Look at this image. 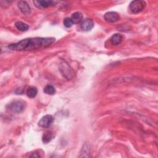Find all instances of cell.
<instances>
[{"instance_id":"cell-1","label":"cell","mask_w":158,"mask_h":158,"mask_svg":"<svg viewBox=\"0 0 158 158\" xmlns=\"http://www.w3.org/2000/svg\"><path fill=\"white\" fill-rule=\"evenodd\" d=\"M55 41V38H30L23 39L16 43L8 46V48L13 51H31L47 48Z\"/></svg>"},{"instance_id":"cell-2","label":"cell","mask_w":158,"mask_h":158,"mask_svg":"<svg viewBox=\"0 0 158 158\" xmlns=\"http://www.w3.org/2000/svg\"><path fill=\"white\" fill-rule=\"evenodd\" d=\"M25 107V103L21 100L14 101L7 106V108L14 113H20Z\"/></svg>"},{"instance_id":"cell-3","label":"cell","mask_w":158,"mask_h":158,"mask_svg":"<svg viewBox=\"0 0 158 158\" xmlns=\"http://www.w3.org/2000/svg\"><path fill=\"white\" fill-rule=\"evenodd\" d=\"M146 2L141 0L133 1L129 5L130 10L133 13H138L142 11L146 6Z\"/></svg>"},{"instance_id":"cell-4","label":"cell","mask_w":158,"mask_h":158,"mask_svg":"<svg viewBox=\"0 0 158 158\" xmlns=\"http://www.w3.org/2000/svg\"><path fill=\"white\" fill-rule=\"evenodd\" d=\"M59 70L61 73L67 79L70 80L73 76V72L70 66L66 62H62L60 64Z\"/></svg>"},{"instance_id":"cell-5","label":"cell","mask_w":158,"mask_h":158,"mask_svg":"<svg viewBox=\"0 0 158 158\" xmlns=\"http://www.w3.org/2000/svg\"><path fill=\"white\" fill-rule=\"evenodd\" d=\"M53 117L51 115H46L43 117L38 122V125L43 128L49 127L53 122Z\"/></svg>"},{"instance_id":"cell-6","label":"cell","mask_w":158,"mask_h":158,"mask_svg":"<svg viewBox=\"0 0 158 158\" xmlns=\"http://www.w3.org/2000/svg\"><path fill=\"white\" fill-rule=\"evenodd\" d=\"M104 18L106 22L113 23L118 21L120 19V17L117 12L112 11L106 12L104 15Z\"/></svg>"},{"instance_id":"cell-7","label":"cell","mask_w":158,"mask_h":158,"mask_svg":"<svg viewBox=\"0 0 158 158\" xmlns=\"http://www.w3.org/2000/svg\"><path fill=\"white\" fill-rule=\"evenodd\" d=\"M18 7L20 10L25 15H29L31 14V8L28 4L24 1H20L17 3Z\"/></svg>"},{"instance_id":"cell-8","label":"cell","mask_w":158,"mask_h":158,"mask_svg":"<svg viewBox=\"0 0 158 158\" xmlns=\"http://www.w3.org/2000/svg\"><path fill=\"white\" fill-rule=\"evenodd\" d=\"M94 27V23L90 19H83L80 23V27L83 31H89Z\"/></svg>"},{"instance_id":"cell-9","label":"cell","mask_w":158,"mask_h":158,"mask_svg":"<svg viewBox=\"0 0 158 158\" xmlns=\"http://www.w3.org/2000/svg\"><path fill=\"white\" fill-rule=\"evenodd\" d=\"M34 4L35 6H36L38 8L41 9V8H46L49 6L55 5L56 2L53 1H33Z\"/></svg>"},{"instance_id":"cell-10","label":"cell","mask_w":158,"mask_h":158,"mask_svg":"<svg viewBox=\"0 0 158 158\" xmlns=\"http://www.w3.org/2000/svg\"><path fill=\"white\" fill-rule=\"evenodd\" d=\"M70 19H71L73 23L78 24L79 23H81V21L83 20V14L80 12H74L72 15Z\"/></svg>"},{"instance_id":"cell-11","label":"cell","mask_w":158,"mask_h":158,"mask_svg":"<svg viewBox=\"0 0 158 158\" xmlns=\"http://www.w3.org/2000/svg\"><path fill=\"white\" fill-rule=\"evenodd\" d=\"M123 37L119 33H115L110 38V42L113 45H118L122 41Z\"/></svg>"},{"instance_id":"cell-12","label":"cell","mask_w":158,"mask_h":158,"mask_svg":"<svg viewBox=\"0 0 158 158\" xmlns=\"http://www.w3.org/2000/svg\"><path fill=\"white\" fill-rule=\"evenodd\" d=\"M89 153H90V147L89 144L88 143H85L80 152V157H88L89 156Z\"/></svg>"},{"instance_id":"cell-13","label":"cell","mask_w":158,"mask_h":158,"mask_svg":"<svg viewBox=\"0 0 158 158\" xmlns=\"http://www.w3.org/2000/svg\"><path fill=\"white\" fill-rule=\"evenodd\" d=\"M15 27L19 30V31H27L28 28H29V26L24 23V22H22L21 21H18L15 23Z\"/></svg>"},{"instance_id":"cell-14","label":"cell","mask_w":158,"mask_h":158,"mask_svg":"<svg viewBox=\"0 0 158 158\" xmlns=\"http://www.w3.org/2000/svg\"><path fill=\"white\" fill-rule=\"evenodd\" d=\"M37 93H38V90H37L36 88L31 86V87H30L27 89L26 94H27V96L28 98H35L36 96Z\"/></svg>"},{"instance_id":"cell-15","label":"cell","mask_w":158,"mask_h":158,"mask_svg":"<svg viewBox=\"0 0 158 158\" xmlns=\"http://www.w3.org/2000/svg\"><path fill=\"white\" fill-rule=\"evenodd\" d=\"M43 91L47 94H50V95H52L56 93V89L54 88V86H52V85H47L45 86V88H44Z\"/></svg>"},{"instance_id":"cell-16","label":"cell","mask_w":158,"mask_h":158,"mask_svg":"<svg viewBox=\"0 0 158 158\" xmlns=\"http://www.w3.org/2000/svg\"><path fill=\"white\" fill-rule=\"evenodd\" d=\"M51 139H52L51 134L49 132H46L43 135L42 141L44 143H48V142H49L51 140Z\"/></svg>"},{"instance_id":"cell-17","label":"cell","mask_w":158,"mask_h":158,"mask_svg":"<svg viewBox=\"0 0 158 158\" xmlns=\"http://www.w3.org/2000/svg\"><path fill=\"white\" fill-rule=\"evenodd\" d=\"M64 25L65 27L67 28H70L72 27V25H73V22L71 20L70 18L69 17H66L64 20Z\"/></svg>"}]
</instances>
